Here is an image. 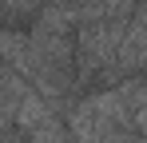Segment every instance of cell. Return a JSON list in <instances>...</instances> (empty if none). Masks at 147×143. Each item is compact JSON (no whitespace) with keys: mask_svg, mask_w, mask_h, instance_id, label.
Wrapping results in <instances>:
<instances>
[{"mask_svg":"<svg viewBox=\"0 0 147 143\" xmlns=\"http://www.w3.org/2000/svg\"><path fill=\"white\" fill-rule=\"evenodd\" d=\"M44 0H0V12H4V24H32L40 16Z\"/></svg>","mask_w":147,"mask_h":143,"instance_id":"2","label":"cell"},{"mask_svg":"<svg viewBox=\"0 0 147 143\" xmlns=\"http://www.w3.org/2000/svg\"><path fill=\"white\" fill-rule=\"evenodd\" d=\"M123 24L127 20H92V24L76 28V76H80V88H92V84L103 80V72L115 60Z\"/></svg>","mask_w":147,"mask_h":143,"instance_id":"1","label":"cell"}]
</instances>
